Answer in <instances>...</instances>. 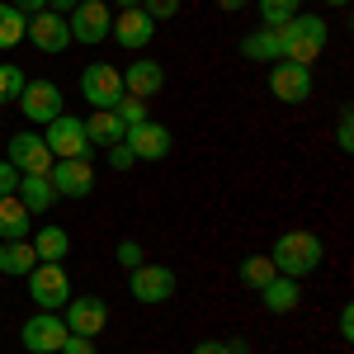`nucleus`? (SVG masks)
<instances>
[{"label":"nucleus","mask_w":354,"mask_h":354,"mask_svg":"<svg viewBox=\"0 0 354 354\" xmlns=\"http://www.w3.org/2000/svg\"><path fill=\"white\" fill-rule=\"evenodd\" d=\"M213 5H218L222 15H236V10H245V5H250V0H213Z\"/></svg>","instance_id":"ea45409f"},{"label":"nucleus","mask_w":354,"mask_h":354,"mask_svg":"<svg viewBox=\"0 0 354 354\" xmlns=\"http://www.w3.org/2000/svg\"><path fill=\"white\" fill-rule=\"evenodd\" d=\"M66 335H71V330L62 322V312H38V317H28L24 326H19V340H24L28 354H57Z\"/></svg>","instance_id":"1a4fd4ad"},{"label":"nucleus","mask_w":354,"mask_h":354,"mask_svg":"<svg viewBox=\"0 0 354 354\" xmlns=\"http://www.w3.org/2000/svg\"><path fill=\"white\" fill-rule=\"evenodd\" d=\"M15 104L24 109L28 123H43V128H48L57 113H62V85H57V81H28L24 95H19Z\"/></svg>","instance_id":"4468645a"},{"label":"nucleus","mask_w":354,"mask_h":354,"mask_svg":"<svg viewBox=\"0 0 354 354\" xmlns=\"http://www.w3.org/2000/svg\"><path fill=\"white\" fill-rule=\"evenodd\" d=\"M123 142H128V151H133L137 161H165L170 151H175V137H170V128L165 123H137V128H128L123 133Z\"/></svg>","instance_id":"f8f14e48"},{"label":"nucleus","mask_w":354,"mask_h":354,"mask_svg":"<svg viewBox=\"0 0 354 354\" xmlns=\"http://www.w3.org/2000/svg\"><path fill=\"white\" fill-rule=\"evenodd\" d=\"M5 161L15 165L19 175H48L53 170V151H48V142H43V133H28V128H19V133L5 142Z\"/></svg>","instance_id":"423d86ee"},{"label":"nucleus","mask_w":354,"mask_h":354,"mask_svg":"<svg viewBox=\"0 0 354 354\" xmlns=\"http://www.w3.org/2000/svg\"><path fill=\"white\" fill-rule=\"evenodd\" d=\"M76 5H81V0H48V10H53V15H62V19H66Z\"/></svg>","instance_id":"58836bf2"},{"label":"nucleus","mask_w":354,"mask_h":354,"mask_svg":"<svg viewBox=\"0 0 354 354\" xmlns=\"http://www.w3.org/2000/svg\"><path fill=\"white\" fill-rule=\"evenodd\" d=\"M57 354H100V350H95V340H85V335H66Z\"/></svg>","instance_id":"f704fd0d"},{"label":"nucleus","mask_w":354,"mask_h":354,"mask_svg":"<svg viewBox=\"0 0 354 354\" xmlns=\"http://www.w3.org/2000/svg\"><path fill=\"white\" fill-rule=\"evenodd\" d=\"M142 10L151 15V24H161V19H175L180 15V0H142Z\"/></svg>","instance_id":"7c9ffc66"},{"label":"nucleus","mask_w":354,"mask_h":354,"mask_svg":"<svg viewBox=\"0 0 354 354\" xmlns=\"http://www.w3.org/2000/svg\"><path fill=\"white\" fill-rule=\"evenodd\" d=\"M19 180H24V175H19L15 165H10V161H0V198H5V194H15V189H19Z\"/></svg>","instance_id":"72a5a7b5"},{"label":"nucleus","mask_w":354,"mask_h":354,"mask_svg":"<svg viewBox=\"0 0 354 354\" xmlns=\"http://www.w3.org/2000/svg\"><path fill=\"white\" fill-rule=\"evenodd\" d=\"M48 185L57 198H90L95 194V165L90 161H53Z\"/></svg>","instance_id":"ddd939ff"},{"label":"nucleus","mask_w":354,"mask_h":354,"mask_svg":"<svg viewBox=\"0 0 354 354\" xmlns=\"http://www.w3.org/2000/svg\"><path fill=\"white\" fill-rule=\"evenodd\" d=\"M335 147L354 151V113L350 109H340V118H335Z\"/></svg>","instance_id":"c756f323"},{"label":"nucleus","mask_w":354,"mask_h":354,"mask_svg":"<svg viewBox=\"0 0 354 354\" xmlns=\"http://www.w3.org/2000/svg\"><path fill=\"white\" fill-rule=\"evenodd\" d=\"M270 95L279 104H302V100H312V66L274 62L270 66Z\"/></svg>","instance_id":"9d476101"},{"label":"nucleus","mask_w":354,"mask_h":354,"mask_svg":"<svg viewBox=\"0 0 354 354\" xmlns=\"http://www.w3.org/2000/svg\"><path fill=\"white\" fill-rule=\"evenodd\" d=\"M175 270L170 265H151V260H142L137 270H128V293H133V302H142V307H161V302L175 298Z\"/></svg>","instance_id":"39448f33"},{"label":"nucleus","mask_w":354,"mask_h":354,"mask_svg":"<svg viewBox=\"0 0 354 354\" xmlns=\"http://www.w3.org/2000/svg\"><path fill=\"white\" fill-rule=\"evenodd\" d=\"M335 330H340V340H354V307H350V302L340 307V317H335Z\"/></svg>","instance_id":"c9c22d12"},{"label":"nucleus","mask_w":354,"mask_h":354,"mask_svg":"<svg viewBox=\"0 0 354 354\" xmlns=\"http://www.w3.org/2000/svg\"><path fill=\"white\" fill-rule=\"evenodd\" d=\"M123 133H128V128L118 123V113H113V109H95L90 118H85V137H90V147H104V151H109L113 142H123Z\"/></svg>","instance_id":"5701e85b"},{"label":"nucleus","mask_w":354,"mask_h":354,"mask_svg":"<svg viewBox=\"0 0 354 354\" xmlns=\"http://www.w3.org/2000/svg\"><path fill=\"white\" fill-rule=\"evenodd\" d=\"M43 142H48V151H53L57 161H90V137H85V118H76V113H57L53 123H48V133H43Z\"/></svg>","instance_id":"7ed1b4c3"},{"label":"nucleus","mask_w":354,"mask_h":354,"mask_svg":"<svg viewBox=\"0 0 354 354\" xmlns=\"http://www.w3.org/2000/svg\"><path fill=\"white\" fill-rule=\"evenodd\" d=\"M109 38L118 43V48H128V53H137V48H147L151 38H156V24H151V15L137 5V10H123L118 19H113Z\"/></svg>","instance_id":"dca6fc26"},{"label":"nucleus","mask_w":354,"mask_h":354,"mask_svg":"<svg viewBox=\"0 0 354 354\" xmlns=\"http://www.w3.org/2000/svg\"><path fill=\"white\" fill-rule=\"evenodd\" d=\"M194 354H232V345H227V340H198Z\"/></svg>","instance_id":"e433bc0d"},{"label":"nucleus","mask_w":354,"mask_h":354,"mask_svg":"<svg viewBox=\"0 0 354 354\" xmlns=\"http://www.w3.org/2000/svg\"><path fill=\"white\" fill-rule=\"evenodd\" d=\"M24 28H28V19L10 5V0H0V53L19 48V43H24Z\"/></svg>","instance_id":"393cba45"},{"label":"nucleus","mask_w":354,"mask_h":354,"mask_svg":"<svg viewBox=\"0 0 354 354\" xmlns=\"http://www.w3.org/2000/svg\"><path fill=\"white\" fill-rule=\"evenodd\" d=\"M270 260L279 274H288V279H307V274L322 270V260H326V245L317 232H283L279 241L270 245Z\"/></svg>","instance_id":"f257e3e1"},{"label":"nucleus","mask_w":354,"mask_h":354,"mask_svg":"<svg viewBox=\"0 0 354 354\" xmlns=\"http://www.w3.org/2000/svg\"><path fill=\"white\" fill-rule=\"evenodd\" d=\"M260 302L270 307L274 317H283V312H293L302 302V288H298V279H288V274H274L270 283L260 288Z\"/></svg>","instance_id":"aec40b11"},{"label":"nucleus","mask_w":354,"mask_h":354,"mask_svg":"<svg viewBox=\"0 0 354 354\" xmlns=\"http://www.w3.org/2000/svg\"><path fill=\"white\" fill-rule=\"evenodd\" d=\"M28 227H33V213H28L15 194H5L0 198V241H24Z\"/></svg>","instance_id":"412c9836"},{"label":"nucleus","mask_w":354,"mask_h":354,"mask_svg":"<svg viewBox=\"0 0 354 354\" xmlns=\"http://www.w3.org/2000/svg\"><path fill=\"white\" fill-rule=\"evenodd\" d=\"M118 5H123V10H137V5H142V0H118Z\"/></svg>","instance_id":"79ce46f5"},{"label":"nucleus","mask_w":354,"mask_h":354,"mask_svg":"<svg viewBox=\"0 0 354 354\" xmlns=\"http://www.w3.org/2000/svg\"><path fill=\"white\" fill-rule=\"evenodd\" d=\"M322 5H326V10H345L350 0H322Z\"/></svg>","instance_id":"a19ab883"},{"label":"nucleus","mask_w":354,"mask_h":354,"mask_svg":"<svg viewBox=\"0 0 354 354\" xmlns=\"http://www.w3.org/2000/svg\"><path fill=\"white\" fill-rule=\"evenodd\" d=\"M24 38L38 48V53H66L71 48V28H66V19L62 15H53V10H38V15H28V28H24Z\"/></svg>","instance_id":"9b49d317"},{"label":"nucleus","mask_w":354,"mask_h":354,"mask_svg":"<svg viewBox=\"0 0 354 354\" xmlns=\"http://www.w3.org/2000/svg\"><path fill=\"white\" fill-rule=\"evenodd\" d=\"M161 90H165V71H161V62H151V57H137L133 66L123 71V95L151 100V95H161Z\"/></svg>","instance_id":"f3484780"},{"label":"nucleus","mask_w":354,"mask_h":354,"mask_svg":"<svg viewBox=\"0 0 354 354\" xmlns=\"http://www.w3.org/2000/svg\"><path fill=\"white\" fill-rule=\"evenodd\" d=\"M66 28H71V43H90L100 48L113 28V15H109V0H81L71 15H66Z\"/></svg>","instance_id":"0eeeda50"},{"label":"nucleus","mask_w":354,"mask_h":354,"mask_svg":"<svg viewBox=\"0 0 354 354\" xmlns=\"http://www.w3.org/2000/svg\"><path fill=\"white\" fill-rule=\"evenodd\" d=\"M113 260H118L123 270H137V265H142V245H137V241H118Z\"/></svg>","instance_id":"473e14b6"},{"label":"nucleus","mask_w":354,"mask_h":354,"mask_svg":"<svg viewBox=\"0 0 354 354\" xmlns=\"http://www.w3.org/2000/svg\"><path fill=\"white\" fill-rule=\"evenodd\" d=\"M62 312H66V317H62L66 330H71V335H85V340H95L100 330L109 326V307H104V298H76V293H71V302H66Z\"/></svg>","instance_id":"2eb2a0df"},{"label":"nucleus","mask_w":354,"mask_h":354,"mask_svg":"<svg viewBox=\"0 0 354 354\" xmlns=\"http://www.w3.org/2000/svg\"><path fill=\"white\" fill-rule=\"evenodd\" d=\"M33 265H38V255H33L28 236H24V241H0V274H10V279H24Z\"/></svg>","instance_id":"b1692460"},{"label":"nucleus","mask_w":354,"mask_h":354,"mask_svg":"<svg viewBox=\"0 0 354 354\" xmlns=\"http://www.w3.org/2000/svg\"><path fill=\"white\" fill-rule=\"evenodd\" d=\"M24 66H15V62H0V104H15L19 95H24Z\"/></svg>","instance_id":"cd10ccee"},{"label":"nucleus","mask_w":354,"mask_h":354,"mask_svg":"<svg viewBox=\"0 0 354 354\" xmlns=\"http://www.w3.org/2000/svg\"><path fill=\"white\" fill-rule=\"evenodd\" d=\"M113 113H118V123L123 128H137V123H147L151 113H147V100H137V95H123L118 104H113Z\"/></svg>","instance_id":"c85d7f7f"},{"label":"nucleus","mask_w":354,"mask_h":354,"mask_svg":"<svg viewBox=\"0 0 354 354\" xmlns=\"http://www.w3.org/2000/svg\"><path fill=\"white\" fill-rule=\"evenodd\" d=\"M10 5H15V10H19V15H38V10H48V0H10Z\"/></svg>","instance_id":"4c0bfd02"},{"label":"nucleus","mask_w":354,"mask_h":354,"mask_svg":"<svg viewBox=\"0 0 354 354\" xmlns=\"http://www.w3.org/2000/svg\"><path fill=\"white\" fill-rule=\"evenodd\" d=\"M274 274H279V270H274V260H270V255H245V260H241V270H236V279H241L245 288H255V293H260V288L270 283Z\"/></svg>","instance_id":"a878e982"},{"label":"nucleus","mask_w":354,"mask_h":354,"mask_svg":"<svg viewBox=\"0 0 354 354\" xmlns=\"http://www.w3.org/2000/svg\"><path fill=\"white\" fill-rule=\"evenodd\" d=\"M28 245H33V255H38L43 265H62V260L71 255V236H66V227H57V222H48V227H38Z\"/></svg>","instance_id":"a211bd4d"},{"label":"nucleus","mask_w":354,"mask_h":354,"mask_svg":"<svg viewBox=\"0 0 354 354\" xmlns=\"http://www.w3.org/2000/svg\"><path fill=\"white\" fill-rule=\"evenodd\" d=\"M279 48H283V62H298V66H312L317 57L326 53V19L322 15H293L288 24L279 28Z\"/></svg>","instance_id":"f03ea898"},{"label":"nucleus","mask_w":354,"mask_h":354,"mask_svg":"<svg viewBox=\"0 0 354 354\" xmlns=\"http://www.w3.org/2000/svg\"><path fill=\"white\" fill-rule=\"evenodd\" d=\"M81 95H85V104H95V109H113L123 100V71L109 66V62L81 66Z\"/></svg>","instance_id":"6e6552de"},{"label":"nucleus","mask_w":354,"mask_h":354,"mask_svg":"<svg viewBox=\"0 0 354 354\" xmlns=\"http://www.w3.org/2000/svg\"><path fill=\"white\" fill-rule=\"evenodd\" d=\"M260 5V19H265V28H283L293 15L302 10V0H255Z\"/></svg>","instance_id":"bb28decb"},{"label":"nucleus","mask_w":354,"mask_h":354,"mask_svg":"<svg viewBox=\"0 0 354 354\" xmlns=\"http://www.w3.org/2000/svg\"><path fill=\"white\" fill-rule=\"evenodd\" d=\"M241 57H250L255 66H274V62H283L279 28H250V33L241 38Z\"/></svg>","instance_id":"6ab92c4d"},{"label":"nucleus","mask_w":354,"mask_h":354,"mask_svg":"<svg viewBox=\"0 0 354 354\" xmlns=\"http://www.w3.org/2000/svg\"><path fill=\"white\" fill-rule=\"evenodd\" d=\"M28 283V298L38 302V312H62L66 302H71V279H66V265H33L24 274Z\"/></svg>","instance_id":"20e7f679"},{"label":"nucleus","mask_w":354,"mask_h":354,"mask_svg":"<svg viewBox=\"0 0 354 354\" xmlns=\"http://www.w3.org/2000/svg\"><path fill=\"white\" fill-rule=\"evenodd\" d=\"M104 156H109V170H133V165H137V156L128 151V142H113Z\"/></svg>","instance_id":"2f4dec72"},{"label":"nucleus","mask_w":354,"mask_h":354,"mask_svg":"<svg viewBox=\"0 0 354 354\" xmlns=\"http://www.w3.org/2000/svg\"><path fill=\"white\" fill-rule=\"evenodd\" d=\"M15 198L24 203L33 218H43V213L57 203V194H53V185H48V175H24V180H19V189H15Z\"/></svg>","instance_id":"4be33fe9"}]
</instances>
